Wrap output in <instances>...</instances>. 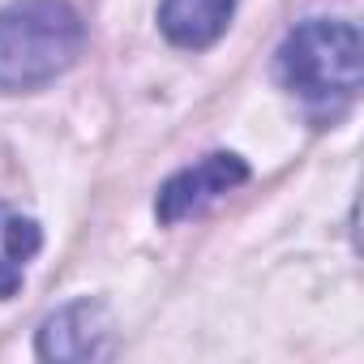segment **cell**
<instances>
[{"label": "cell", "mask_w": 364, "mask_h": 364, "mask_svg": "<svg viewBox=\"0 0 364 364\" xmlns=\"http://www.w3.org/2000/svg\"><path fill=\"white\" fill-rule=\"evenodd\" d=\"M86 43V26L65 0H14L0 9V90L56 82Z\"/></svg>", "instance_id": "cell-1"}, {"label": "cell", "mask_w": 364, "mask_h": 364, "mask_svg": "<svg viewBox=\"0 0 364 364\" xmlns=\"http://www.w3.org/2000/svg\"><path fill=\"white\" fill-rule=\"evenodd\" d=\"M283 86L321 116H338L364 82V43L351 22H304L279 48Z\"/></svg>", "instance_id": "cell-2"}, {"label": "cell", "mask_w": 364, "mask_h": 364, "mask_svg": "<svg viewBox=\"0 0 364 364\" xmlns=\"http://www.w3.org/2000/svg\"><path fill=\"white\" fill-rule=\"evenodd\" d=\"M249 180V163L240 154H228V150H215L206 159H198L193 167L176 171L167 185L159 189V219L163 223H180L189 215H202L210 202H219L223 193H232L236 185H245Z\"/></svg>", "instance_id": "cell-3"}, {"label": "cell", "mask_w": 364, "mask_h": 364, "mask_svg": "<svg viewBox=\"0 0 364 364\" xmlns=\"http://www.w3.org/2000/svg\"><path fill=\"white\" fill-rule=\"evenodd\" d=\"M39 355L43 360H103L112 355V317L95 300L65 304L52 313L39 330Z\"/></svg>", "instance_id": "cell-4"}, {"label": "cell", "mask_w": 364, "mask_h": 364, "mask_svg": "<svg viewBox=\"0 0 364 364\" xmlns=\"http://www.w3.org/2000/svg\"><path fill=\"white\" fill-rule=\"evenodd\" d=\"M236 0H163L159 9V26L176 48H210L228 22H232Z\"/></svg>", "instance_id": "cell-5"}, {"label": "cell", "mask_w": 364, "mask_h": 364, "mask_svg": "<svg viewBox=\"0 0 364 364\" xmlns=\"http://www.w3.org/2000/svg\"><path fill=\"white\" fill-rule=\"evenodd\" d=\"M39 245H43V236H39L35 219H22L18 210L0 206V300H9L22 287L26 262L39 253Z\"/></svg>", "instance_id": "cell-6"}]
</instances>
